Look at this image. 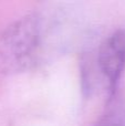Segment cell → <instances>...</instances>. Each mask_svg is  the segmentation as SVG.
<instances>
[{"mask_svg":"<svg viewBox=\"0 0 125 126\" xmlns=\"http://www.w3.org/2000/svg\"><path fill=\"white\" fill-rule=\"evenodd\" d=\"M49 37L43 16L28 13L16 20L0 35V71L20 73L40 61Z\"/></svg>","mask_w":125,"mask_h":126,"instance_id":"6da1fadb","label":"cell"},{"mask_svg":"<svg viewBox=\"0 0 125 126\" xmlns=\"http://www.w3.org/2000/svg\"><path fill=\"white\" fill-rule=\"evenodd\" d=\"M96 63L112 94L125 69V30L114 31L101 42Z\"/></svg>","mask_w":125,"mask_h":126,"instance_id":"7a4b0ae2","label":"cell"},{"mask_svg":"<svg viewBox=\"0 0 125 126\" xmlns=\"http://www.w3.org/2000/svg\"><path fill=\"white\" fill-rule=\"evenodd\" d=\"M95 126H125V106H120L106 113Z\"/></svg>","mask_w":125,"mask_h":126,"instance_id":"3957f363","label":"cell"}]
</instances>
